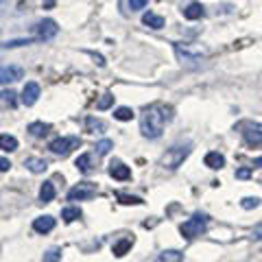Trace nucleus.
<instances>
[{
	"label": "nucleus",
	"instance_id": "1",
	"mask_svg": "<svg viewBox=\"0 0 262 262\" xmlns=\"http://www.w3.org/2000/svg\"><path fill=\"white\" fill-rule=\"evenodd\" d=\"M173 120V107L166 103H153L149 107H144L142 116H140V131L144 138L155 140L162 136L164 127Z\"/></svg>",
	"mask_w": 262,
	"mask_h": 262
},
{
	"label": "nucleus",
	"instance_id": "2",
	"mask_svg": "<svg viewBox=\"0 0 262 262\" xmlns=\"http://www.w3.org/2000/svg\"><path fill=\"white\" fill-rule=\"evenodd\" d=\"M192 153V144L190 142H177V144H173L170 149L162 155V160H160V164L164 168H170V170H175V168H179L184 164V160L188 158V155Z\"/></svg>",
	"mask_w": 262,
	"mask_h": 262
},
{
	"label": "nucleus",
	"instance_id": "3",
	"mask_svg": "<svg viewBox=\"0 0 262 262\" xmlns=\"http://www.w3.org/2000/svg\"><path fill=\"white\" fill-rule=\"evenodd\" d=\"M206 229H208V216L201 214V212H196V214H192L188 221H184L182 227H179V232H182V236L186 241H192L196 236H201Z\"/></svg>",
	"mask_w": 262,
	"mask_h": 262
},
{
	"label": "nucleus",
	"instance_id": "4",
	"mask_svg": "<svg viewBox=\"0 0 262 262\" xmlns=\"http://www.w3.org/2000/svg\"><path fill=\"white\" fill-rule=\"evenodd\" d=\"M173 48L177 53V59L186 66H199L203 59V51H192V48L186 44H173Z\"/></svg>",
	"mask_w": 262,
	"mask_h": 262
},
{
	"label": "nucleus",
	"instance_id": "5",
	"mask_svg": "<svg viewBox=\"0 0 262 262\" xmlns=\"http://www.w3.org/2000/svg\"><path fill=\"white\" fill-rule=\"evenodd\" d=\"M245 142L251 146H262V122H243L241 125Z\"/></svg>",
	"mask_w": 262,
	"mask_h": 262
},
{
	"label": "nucleus",
	"instance_id": "6",
	"mask_svg": "<svg viewBox=\"0 0 262 262\" xmlns=\"http://www.w3.org/2000/svg\"><path fill=\"white\" fill-rule=\"evenodd\" d=\"M94 194H96V184L81 182L68 190V201H88V199H92Z\"/></svg>",
	"mask_w": 262,
	"mask_h": 262
},
{
	"label": "nucleus",
	"instance_id": "7",
	"mask_svg": "<svg viewBox=\"0 0 262 262\" xmlns=\"http://www.w3.org/2000/svg\"><path fill=\"white\" fill-rule=\"evenodd\" d=\"M81 142L77 136H63V138H57V140H53L51 144H48V149H51L55 155H68L72 149H77Z\"/></svg>",
	"mask_w": 262,
	"mask_h": 262
},
{
	"label": "nucleus",
	"instance_id": "8",
	"mask_svg": "<svg viewBox=\"0 0 262 262\" xmlns=\"http://www.w3.org/2000/svg\"><path fill=\"white\" fill-rule=\"evenodd\" d=\"M24 77V70L20 66H3L0 68V85H9V83H15Z\"/></svg>",
	"mask_w": 262,
	"mask_h": 262
},
{
	"label": "nucleus",
	"instance_id": "9",
	"mask_svg": "<svg viewBox=\"0 0 262 262\" xmlns=\"http://www.w3.org/2000/svg\"><path fill=\"white\" fill-rule=\"evenodd\" d=\"M37 39H42V42H48V39H53L57 33H59V27H57L55 20H42L37 22Z\"/></svg>",
	"mask_w": 262,
	"mask_h": 262
},
{
	"label": "nucleus",
	"instance_id": "10",
	"mask_svg": "<svg viewBox=\"0 0 262 262\" xmlns=\"http://www.w3.org/2000/svg\"><path fill=\"white\" fill-rule=\"evenodd\" d=\"M37 98H39V85L35 83V81H29L22 90V103L27 105V107H31V105L37 103Z\"/></svg>",
	"mask_w": 262,
	"mask_h": 262
},
{
	"label": "nucleus",
	"instance_id": "11",
	"mask_svg": "<svg viewBox=\"0 0 262 262\" xmlns=\"http://www.w3.org/2000/svg\"><path fill=\"white\" fill-rule=\"evenodd\" d=\"M110 175L114 179H118V182H127V179H131V168L125 166L120 160H114L110 164Z\"/></svg>",
	"mask_w": 262,
	"mask_h": 262
},
{
	"label": "nucleus",
	"instance_id": "12",
	"mask_svg": "<svg viewBox=\"0 0 262 262\" xmlns=\"http://www.w3.org/2000/svg\"><path fill=\"white\" fill-rule=\"evenodd\" d=\"M33 229H35L37 234H48V232H53V229H55V219H53L51 214L37 216L35 221H33Z\"/></svg>",
	"mask_w": 262,
	"mask_h": 262
},
{
	"label": "nucleus",
	"instance_id": "13",
	"mask_svg": "<svg viewBox=\"0 0 262 262\" xmlns=\"http://www.w3.org/2000/svg\"><path fill=\"white\" fill-rule=\"evenodd\" d=\"M182 13H184L186 20H199V18H203V13H206V7L199 5V3H190L188 7H184Z\"/></svg>",
	"mask_w": 262,
	"mask_h": 262
},
{
	"label": "nucleus",
	"instance_id": "14",
	"mask_svg": "<svg viewBox=\"0 0 262 262\" xmlns=\"http://www.w3.org/2000/svg\"><path fill=\"white\" fill-rule=\"evenodd\" d=\"M203 162H206V166H208V168H214V170H219V168H223V166H225V158H223V155H221L219 151H210Z\"/></svg>",
	"mask_w": 262,
	"mask_h": 262
},
{
	"label": "nucleus",
	"instance_id": "15",
	"mask_svg": "<svg viewBox=\"0 0 262 262\" xmlns=\"http://www.w3.org/2000/svg\"><path fill=\"white\" fill-rule=\"evenodd\" d=\"M155 262H184V253L177 251V249H164Z\"/></svg>",
	"mask_w": 262,
	"mask_h": 262
},
{
	"label": "nucleus",
	"instance_id": "16",
	"mask_svg": "<svg viewBox=\"0 0 262 262\" xmlns=\"http://www.w3.org/2000/svg\"><path fill=\"white\" fill-rule=\"evenodd\" d=\"M24 166H27L31 173H44L48 168V162L42 158H29V160H24Z\"/></svg>",
	"mask_w": 262,
	"mask_h": 262
},
{
	"label": "nucleus",
	"instance_id": "17",
	"mask_svg": "<svg viewBox=\"0 0 262 262\" xmlns=\"http://www.w3.org/2000/svg\"><path fill=\"white\" fill-rule=\"evenodd\" d=\"M142 24H146V27H149V29H155V31H158V29H162L164 27V18H162V15H158V13H144L142 15Z\"/></svg>",
	"mask_w": 262,
	"mask_h": 262
},
{
	"label": "nucleus",
	"instance_id": "18",
	"mask_svg": "<svg viewBox=\"0 0 262 262\" xmlns=\"http://www.w3.org/2000/svg\"><path fill=\"white\" fill-rule=\"evenodd\" d=\"M55 194H57V190H55L53 182H44L42 188H39V199H42L44 203H51L55 199Z\"/></svg>",
	"mask_w": 262,
	"mask_h": 262
},
{
	"label": "nucleus",
	"instance_id": "19",
	"mask_svg": "<svg viewBox=\"0 0 262 262\" xmlns=\"http://www.w3.org/2000/svg\"><path fill=\"white\" fill-rule=\"evenodd\" d=\"M0 149H3V151H15V149H18V138H15V136H9V134H3V136H0Z\"/></svg>",
	"mask_w": 262,
	"mask_h": 262
},
{
	"label": "nucleus",
	"instance_id": "20",
	"mask_svg": "<svg viewBox=\"0 0 262 262\" xmlns=\"http://www.w3.org/2000/svg\"><path fill=\"white\" fill-rule=\"evenodd\" d=\"M48 131H51V125H46V122H31V125H29V134L35 136V138L46 136Z\"/></svg>",
	"mask_w": 262,
	"mask_h": 262
},
{
	"label": "nucleus",
	"instance_id": "21",
	"mask_svg": "<svg viewBox=\"0 0 262 262\" xmlns=\"http://www.w3.org/2000/svg\"><path fill=\"white\" fill-rule=\"evenodd\" d=\"M75 166L81 170V173H90V170H92V155H88V153L79 155L77 162H75Z\"/></svg>",
	"mask_w": 262,
	"mask_h": 262
},
{
	"label": "nucleus",
	"instance_id": "22",
	"mask_svg": "<svg viewBox=\"0 0 262 262\" xmlns=\"http://www.w3.org/2000/svg\"><path fill=\"white\" fill-rule=\"evenodd\" d=\"M15 96H18V94H15V92H11V90H7V92H0V107H15V103H18V101H15Z\"/></svg>",
	"mask_w": 262,
	"mask_h": 262
},
{
	"label": "nucleus",
	"instance_id": "23",
	"mask_svg": "<svg viewBox=\"0 0 262 262\" xmlns=\"http://www.w3.org/2000/svg\"><path fill=\"white\" fill-rule=\"evenodd\" d=\"M85 127L92 131V134H103V131H105V122L94 118V116H88L85 118Z\"/></svg>",
	"mask_w": 262,
	"mask_h": 262
},
{
	"label": "nucleus",
	"instance_id": "24",
	"mask_svg": "<svg viewBox=\"0 0 262 262\" xmlns=\"http://www.w3.org/2000/svg\"><path fill=\"white\" fill-rule=\"evenodd\" d=\"M131 245H134V241L131 238H125V241H120V243H116L114 245V256H125V253L131 249Z\"/></svg>",
	"mask_w": 262,
	"mask_h": 262
},
{
	"label": "nucleus",
	"instance_id": "25",
	"mask_svg": "<svg viewBox=\"0 0 262 262\" xmlns=\"http://www.w3.org/2000/svg\"><path fill=\"white\" fill-rule=\"evenodd\" d=\"M61 219L66 221V223H72V221L81 219V210L79 208H63L61 210Z\"/></svg>",
	"mask_w": 262,
	"mask_h": 262
},
{
	"label": "nucleus",
	"instance_id": "26",
	"mask_svg": "<svg viewBox=\"0 0 262 262\" xmlns=\"http://www.w3.org/2000/svg\"><path fill=\"white\" fill-rule=\"evenodd\" d=\"M94 149H96V153H98V155H107V153L114 149V142L110 140V138H105V140L96 142V146H94Z\"/></svg>",
	"mask_w": 262,
	"mask_h": 262
},
{
	"label": "nucleus",
	"instance_id": "27",
	"mask_svg": "<svg viewBox=\"0 0 262 262\" xmlns=\"http://www.w3.org/2000/svg\"><path fill=\"white\" fill-rule=\"evenodd\" d=\"M136 114H134V110L131 107H118L116 112H114V118H118V120H131Z\"/></svg>",
	"mask_w": 262,
	"mask_h": 262
},
{
	"label": "nucleus",
	"instance_id": "28",
	"mask_svg": "<svg viewBox=\"0 0 262 262\" xmlns=\"http://www.w3.org/2000/svg\"><path fill=\"white\" fill-rule=\"evenodd\" d=\"M59 260H61V249H57V247L48 249L42 258V262H59Z\"/></svg>",
	"mask_w": 262,
	"mask_h": 262
},
{
	"label": "nucleus",
	"instance_id": "29",
	"mask_svg": "<svg viewBox=\"0 0 262 262\" xmlns=\"http://www.w3.org/2000/svg\"><path fill=\"white\" fill-rule=\"evenodd\" d=\"M118 199H120V203H125V206H131V203H134V206H140L142 203L140 196H131V194H122V192H118Z\"/></svg>",
	"mask_w": 262,
	"mask_h": 262
},
{
	"label": "nucleus",
	"instance_id": "30",
	"mask_svg": "<svg viewBox=\"0 0 262 262\" xmlns=\"http://www.w3.org/2000/svg\"><path fill=\"white\" fill-rule=\"evenodd\" d=\"M241 206H243L245 210H253V208L260 206V199H258V196H245V199L241 201Z\"/></svg>",
	"mask_w": 262,
	"mask_h": 262
},
{
	"label": "nucleus",
	"instance_id": "31",
	"mask_svg": "<svg viewBox=\"0 0 262 262\" xmlns=\"http://www.w3.org/2000/svg\"><path fill=\"white\" fill-rule=\"evenodd\" d=\"M112 103H114V96H112V94H103L101 101L96 103V107H98V110H110Z\"/></svg>",
	"mask_w": 262,
	"mask_h": 262
},
{
	"label": "nucleus",
	"instance_id": "32",
	"mask_svg": "<svg viewBox=\"0 0 262 262\" xmlns=\"http://www.w3.org/2000/svg\"><path fill=\"white\" fill-rule=\"evenodd\" d=\"M149 5V0H129V9L131 11H140L144 7Z\"/></svg>",
	"mask_w": 262,
	"mask_h": 262
},
{
	"label": "nucleus",
	"instance_id": "33",
	"mask_svg": "<svg viewBox=\"0 0 262 262\" xmlns=\"http://www.w3.org/2000/svg\"><path fill=\"white\" fill-rule=\"evenodd\" d=\"M24 44H33V39H11V42L5 44V48H15V46H24Z\"/></svg>",
	"mask_w": 262,
	"mask_h": 262
},
{
	"label": "nucleus",
	"instance_id": "34",
	"mask_svg": "<svg viewBox=\"0 0 262 262\" xmlns=\"http://www.w3.org/2000/svg\"><path fill=\"white\" fill-rule=\"evenodd\" d=\"M251 238L253 241H262V223H258L256 227L251 229Z\"/></svg>",
	"mask_w": 262,
	"mask_h": 262
},
{
	"label": "nucleus",
	"instance_id": "35",
	"mask_svg": "<svg viewBox=\"0 0 262 262\" xmlns=\"http://www.w3.org/2000/svg\"><path fill=\"white\" fill-rule=\"evenodd\" d=\"M251 173H249V168H241V170H236V177L238 179H247Z\"/></svg>",
	"mask_w": 262,
	"mask_h": 262
},
{
	"label": "nucleus",
	"instance_id": "36",
	"mask_svg": "<svg viewBox=\"0 0 262 262\" xmlns=\"http://www.w3.org/2000/svg\"><path fill=\"white\" fill-rule=\"evenodd\" d=\"M11 168V162L7 158H0V170H9Z\"/></svg>",
	"mask_w": 262,
	"mask_h": 262
},
{
	"label": "nucleus",
	"instance_id": "37",
	"mask_svg": "<svg viewBox=\"0 0 262 262\" xmlns=\"http://www.w3.org/2000/svg\"><path fill=\"white\" fill-rule=\"evenodd\" d=\"M57 0H42V5H44V9H53Z\"/></svg>",
	"mask_w": 262,
	"mask_h": 262
},
{
	"label": "nucleus",
	"instance_id": "38",
	"mask_svg": "<svg viewBox=\"0 0 262 262\" xmlns=\"http://www.w3.org/2000/svg\"><path fill=\"white\" fill-rule=\"evenodd\" d=\"M251 166H262V158H256L251 162Z\"/></svg>",
	"mask_w": 262,
	"mask_h": 262
}]
</instances>
